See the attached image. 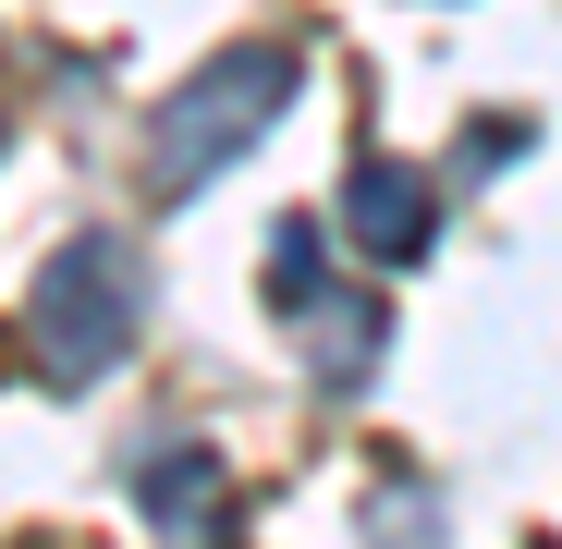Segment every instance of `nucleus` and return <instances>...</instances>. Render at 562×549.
<instances>
[{"label": "nucleus", "instance_id": "obj_6", "mask_svg": "<svg viewBox=\"0 0 562 549\" xmlns=\"http://www.w3.org/2000/svg\"><path fill=\"white\" fill-rule=\"evenodd\" d=\"M269 306H294V318L318 306V220H281L269 232Z\"/></svg>", "mask_w": 562, "mask_h": 549}, {"label": "nucleus", "instance_id": "obj_5", "mask_svg": "<svg viewBox=\"0 0 562 549\" xmlns=\"http://www.w3.org/2000/svg\"><path fill=\"white\" fill-rule=\"evenodd\" d=\"M306 330H318V354H306V366H318L330 391H355L367 366H380V306H306Z\"/></svg>", "mask_w": 562, "mask_h": 549}, {"label": "nucleus", "instance_id": "obj_2", "mask_svg": "<svg viewBox=\"0 0 562 549\" xmlns=\"http://www.w3.org/2000/svg\"><path fill=\"white\" fill-rule=\"evenodd\" d=\"M135 306H147L135 244L123 232H74L37 268V294H25V342L49 354V379H99V366H123V342H135Z\"/></svg>", "mask_w": 562, "mask_h": 549}, {"label": "nucleus", "instance_id": "obj_3", "mask_svg": "<svg viewBox=\"0 0 562 549\" xmlns=\"http://www.w3.org/2000/svg\"><path fill=\"white\" fill-rule=\"evenodd\" d=\"M123 489L147 501V525L159 537H196V525H221V465L196 439H171V427H147L135 451H123Z\"/></svg>", "mask_w": 562, "mask_h": 549}, {"label": "nucleus", "instance_id": "obj_1", "mask_svg": "<svg viewBox=\"0 0 562 549\" xmlns=\"http://www.w3.org/2000/svg\"><path fill=\"white\" fill-rule=\"evenodd\" d=\"M294 85H306V61L294 49H281V37H245V49H221L196 85H183V99L159 111V183H171V196H183V183H209V171H233L281 111H294Z\"/></svg>", "mask_w": 562, "mask_h": 549}, {"label": "nucleus", "instance_id": "obj_4", "mask_svg": "<svg viewBox=\"0 0 562 549\" xmlns=\"http://www.w3.org/2000/svg\"><path fill=\"white\" fill-rule=\"evenodd\" d=\"M342 232H355V256H380V268L428 256V183H416L404 159H367V171L342 183Z\"/></svg>", "mask_w": 562, "mask_h": 549}]
</instances>
